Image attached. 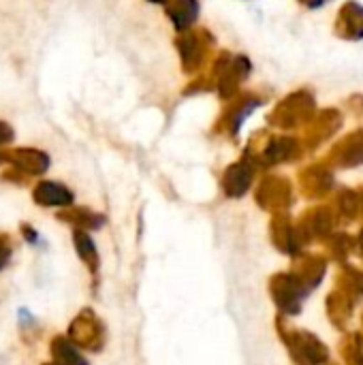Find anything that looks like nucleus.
<instances>
[{"mask_svg":"<svg viewBox=\"0 0 363 365\" xmlns=\"http://www.w3.org/2000/svg\"><path fill=\"white\" fill-rule=\"evenodd\" d=\"M287 342L293 359L300 365H321L327 361V349L321 344L319 338L306 331H291L287 336Z\"/></svg>","mask_w":363,"mask_h":365,"instance_id":"nucleus-1","label":"nucleus"},{"mask_svg":"<svg viewBox=\"0 0 363 365\" xmlns=\"http://www.w3.org/2000/svg\"><path fill=\"white\" fill-rule=\"evenodd\" d=\"M272 295L280 310H285L287 314H295L302 308L306 287L295 276H278L272 282Z\"/></svg>","mask_w":363,"mask_h":365,"instance_id":"nucleus-2","label":"nucleus"},{"mask_svg":"<svg viewBox=\"0 0 363 365\" xmlns=\"http://www.w3.org/2000/svg\"><path fill=\"white\" fill-rule=\"evenodd\" d=\"M68 331H71V338H73V342H75L77 346H88V349H92V351H96V349L101 346L103 334H101L98 321L92 317L90 310L81 312V314L73 321V325H71Z\"/></svg>","mask_w":363,"mask_h":365,"instance_id":"nucleus-3","label":"nucleus"},{"mask_svg":"<svg viewBox=\"0 0 363 365\" xmlns=\"http://www.w3.org/2000/svg\"><path fill=\"white\" fill-rule=\"evenodd\" d=\"M9 160L24 173H30V175H41L47 171L49 167V158L45 152L41 150H32V148H19V150H13L9 154Z\"/></svg>","mask_w":363,"mask_h":365,"instance_id":"nucleus-4","label":"nucleus"},{"mask_svg":"<svg viewBox=\"0 0 363 365\" xmlns=\"http://www.w3.org/2000/svg\"><path fill=\"white\" fill-rule=\"evenodd\" d=\"M34 201L47 207H64L73 203V192L56 182H41L34 188Z\"/></svg>","mask_w":363,"mask_h":365,"instance_id":"nucleus-5","label":"nucleus"},{"mask_svg":"<svg viewBox=\"0 0 363 365\" xmlns=\"http://www.w3.org/2000/svg\"><path fill=\"white\" fill-rule=\"evenodd\" d=\"M248 184H250V169L246 165H235L225 175V190L229 192V197H240L242 192H246Z\"/></svg>","mask_w":363,"mask_h":365,"instance_id":"nucleus-6","label":"nucleus"},{"mask_svg":"<svg viewBox=\"0 0 363 365\" xmlns=\"http://www.w3.org/2000/svg\"><path fill=\"white\" fill-rule=\"evenodd\" d=\"M51 355L56 357V361L60 365H88L86 359L79 355V351L71 342H66L64 338H56L51 342Z\"/></svg>","mask_w":363,"mask_h":365,"instance_id":"nucleus-7","label":"nucleus"},{"mask_svg":"<svg viewBox=\"0 0 363 365\" xmlns=\"http://www.w3.org/2000/svg\"><path fill=\"white\" fill-rule=\"evenodd\" d=\"M73 240H75L77 255L86 261V265H90L92 269H96L98 267V255H96V246L90 240V235L86 231H75L73 233Z\"/></svg>","mask_w":363,"mask_h":365,"instance_id":"nucleus-8","label":"nucleus"},{"mask_svg":"<svg viewBox=\"0 0 363 365\" xmlns=\"http://www.w3.org/2000/svg\"><path fill=\"white\" fill-rule=\"evenodd\" d=\"M274 242L282 250L293 252V250H297V231H293L287 220H278V222H274Z\"/></svg>","mask_w":363,"mask_h":365,"instance_id":"nucleus-9","label":"nucleus"},{"mask_svg":"<svg viewBox=\"0 0 363 365\" xmlns=\"http://www.w3.org/2000/svg\"><path fill=\"white\" fill-rule=\"evenodd\" d=\"M332 229V218L325 210H317L306 218V231L308 235H325Z\"/></svg>","mask_w":363,"mask_h":365,"instance_id":"nucleus-10","label":"nucleus"},{"mask_svg":"<svg viewBox=\"0 0 363 365\" xmlns=\"http://www.w3.org/2000/svg\"><path fill=\"white\" fill-rule=\"evenodd\" d=\"M64 218L77 222L79 229H96V227L103 225V218H101V216H94V214L88 212V210H77L73 216H64Z\"/></svg>","mask_w":363,"mask_h":365,"instance_id":"nucleus-11","label":"nucleus"},{"mask_svg":"<svg viewBox=\"0 0 363 365\" xmlns=\"http://www.w3.org/2000/svg\"><path fill=\"white\" fill-rule=\"evenodd\" d=\"M344 289L351 293V295H357L363 291V276L357 272H349V276L344 278Z\"/></svg>","mask_w":363,"mask_h":365,"instance_id":"nucleus-12","label":"nucleus"},{"mask_svg":"<svg viewBox=\"0 0 363 365\" xmlns=\"http://www.w3.org/2000/svg\"><path fill=\"white\" fill-rule=\"evenodd\" d=\"M9 257H11V246H9V242L4 237H0V269L6 265Z\"/></svg>","mask_w":363,"mask_h":365,"instance_id":"nucleus-13","label":"nucleus"},{"mask_svg":"<svg viewBox=\"0 0 363 365\" xmlns=\"http://www.w3.org/2000/svg\"><path fill=\"white\" fill-rule=\"evenodd\" d=\"M13 139V128L4 122H0V145L2 143H9Z\"/></svg>","mask_w":363,"mask_h":365,"instance_id":"nucleus-14","label":"nucleus"},{"mask_svg":"<svg viewBox=\"0 0 363 365\" xmlns=\"http://www.w3.org/2000/svg\"><path fill=\"white\" fill-rule=\"evenodd\" d=\"M24 237H26V240H30V242H36V233H34L30 227H24Z\"/></svg>","mask_w":363,"mask_h":365,"instance_id":"nucleus-15","label":"nucleus"},{"mask_svg":"<svg viewBox=\"0 0 363 365\" xmlns=\"http://www.w3.org/2000/svg\"><path fill=\"white\" fill-rule=\"evenodd\" d=\"M45 365H60V364H45Z\"/></svg>","mask_w":363,"mask_h":365,"instance_id":"nucleus-16","label":"nucleus"}]
</instances>
